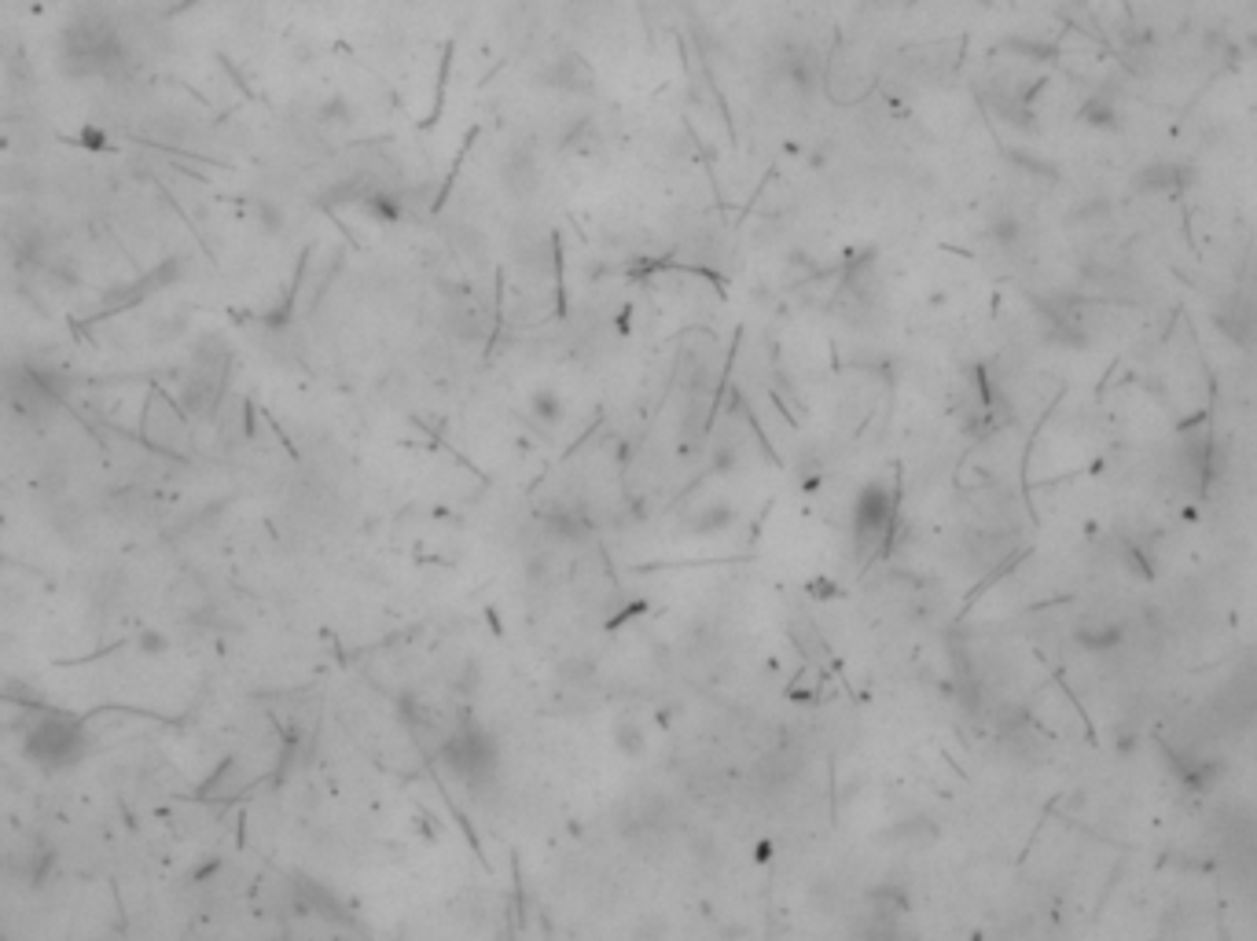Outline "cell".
<instances>
[{
    "label": "cell",
    "instance_id": "4",
    "mask_svg": "<svg viewBox=\"0 0 1257 941\" xmlns=\"http://www.w3.org/2000/svg\"><path fill=\"white\" fill-rule=\"evenodd\" d=\"M170 647H173V640L162 633V629H155V625H148V629H140V633H136V651H140L144 658L170 655Z\"/></svg>",
    "mask_w": 1257,
    "mask_h": 941
},
{
    "label": "cell",
    "instance_id": "5",
    "mask_svg": "<svg viewBox=\"0 0 1257 941\" xmlns=\"http://www.w3.org/2000/svg\"><path fill=\"white\" fill-rule=\"evenodd\" d=\"M1177 166H1151L1140 173V188H1177Z\"/></svg>",
    "mask_w": 1257,
    "mask_h": 941
},
{
    "label": "cell",
    "instance_id": "3",
    "mask_svg": "<svg viewBox=\"0 0 1257 941\" xmlns=\"http://www.w3.org/2000/svg\"><path fill=\"white\" fill-rule=\"evenodd\" d=\"M544 81L559 92H592V85H596V70H592L581 56H559L544 67Z\"/></svg>",
    "mask_w": 1257,
    "mask_h": 941
},
{
    "label": "cell",
    "instance_id": "2",
    "mask_svg": "<svg viewBox=\"0 0 1257 941\" xmlns=\"http://www.w3.org/2000/svg\"><path fill=\"white\" fill-rule=\"evenodd\" d=\"M890 522H894V493H890L883 482H872V486L857 497V515H853L857 545H861L864 552L875 548L886 537Z\"/></svg>",
    "mask_w": 1257,
    "mask_h": 941
},
{
    "label": "cell",
    "instance_id": "1",
    "mask_svg": "<svg viewBox=\"0 0 1257 941\" xmlns=\"http://www.w3.org/2000/svg\"><path fill=\"white\" fill-rule=\"evenodd\" d=\"M89 754L85 721L74 714H41L26 728L23 758H30L41 772H67Z\"/></svg>",
    "mask_w": 1257,
    "mask_h": 941
},
{
    "label": "cell",
    "instance_id": "6",
    "mask_svg": "<svg viewBox=\"0 0 1257 941\" xmlns=\"http://www.w3.org/2000/svg\"><path fill=\"white\" fill-rule=\"evenodd\" d=\"M254 214H258V221L269 228V232H280V228H284V210L276 203H269V199H261V203L254 206Z\"/></svg>",
    "mask_w": 1257,
    "mask_h": 941
}]
</instances>
